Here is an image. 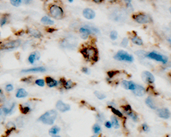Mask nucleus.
I'll return each mask as SVG.
<instances>
[{
	"label": "nucleus",
	"mask_w": 171,
	"mask_h": 137,
	"mask_svg": "<svg viewBox=\"0 0 171 137\" xmlns=\"http://www.w3.org/2000/svg\"><path fill=\"white\" fill-rule=\"evenodd\" d=\"M81 54L86 59L93 62H97L99 59L98 50L95 47H86L83 48L81 51Z\"/></svg>",
	"instance_id": "f257e3e1"
},
{
	"label": "nucleus",
	"mask_w": 171,
	"mask_h": 137,
	"mask_svg": "<svg viewBox=\"0 0 171 137\" xmlns=\"http://www.w3.org/2000/svg\"><path fill=\"white\" fill-rule=\"evenodd\" d=\"M57 117V112L54 110L47 111L40 117L38 121L47 125H53Z\"/></svg>",
	"instance_id": "f03ea898"
},
{
	"label": "nucleus",
	"mask_w": 171,
	"mask_h": 137,
	"mask_svg": "<svg viewBox=\"0 0 171 137\" xmlns=\"http://www.w3.org/2000/svg\"><path fill=\"white\" fill-rule=\"evenodd\" d=\"M50 15L56 19H61L64 16V11L61 7L57 5H52L49 8Z\"/></svg>",
	"instance_id": "7ed1b4c3"
},
{
	"label": "nucleus",
	"mask_w": 171,
	"mask_h": 137,
	"mask_svg": "<svg viewBox=\"0 0 171 137\" xmlns=\"http://www.w3.org/2000/svg\"><path fill=\"white\" fill-rule=\"evenodd\" d=\"M114 59L120 60V61H127V62H133V57L128 54L127 52L125 51L120 50L116 53V54L114 56Z\"/></svg>",
	"instance_id": "20e7f679"
},
{
	"label": "nucleus",
	"mask_w": 171,
	"mask_h": 137,
	"mask_svg": "<svg viewBox=\"0 0 171 137\" xmlns=\"http://www.w3.org/2000/svg\"><path fill=\"white\" fill-rule=\"evenodd\" d=\"M133 19L134 21L140 24H145V23H151L152 21V19L149 15L143 13L133 15Z\"/></svg>",
	"instance_id": "39448f33"
},
{
	"label": "nucleus",
	"mask_w": 171,
	"mask_h": 137,
	"mask_svg": "<svg viewBox=\"0 0 171 137\" xmlns=\"http://www.w3.org/2000/svg\"><path fill=\"white\" fill-rule=\"evenodd\" d=\"M147 57L151 58V59L156 60V61L162 62L164 64H166L167 61H168V57L158 54L155 52H151L149 54H147Z\"/></svg>",
	"instance_id": "423d86ee"
},
{
	"label": "nucleus",
	"mask_w": 171,
	"mask_h": 137,
	"mask_svg": "<svg viewBox=\"0 0 171 137\" xmlns=\"http://www.w3.org/2000/svg\"><path fill=\"white\" fill-rule=\"evenodd\" d=\"M94 30L93 27L87 26V25L81 27L79 29V32L81 33V37L83 39H87L89 35L92 34V32H95V30Z\"/></svg>",
	"instance_id": "0eeeda50"
},
{
	"label": "nucleus",
	"mask_w": 171,
	"mask_h": 137,
	"mask_svg": "<svg viewBox=\"0 0 171 137\" xmlns=\"http://www.w3.org/2000/svg\"><path fill=\"white\" fill-rule=\"evenodd\" d=\"M20 44H21V42L19 40L12 41L3 45L2 46V49L3 50H13V49L18 48V47L20 45Z\"/></svg>",
	"instance_id": "6e6552de"
},
{
	"label": "nucleus",
	"mask_w": 171,
	"mask_h": 137,
	"mask_svg": "<svg viewBox=\"0 0 171 137\" xmlns=\"http://www.w3.org/2000/svg\"><path fill=\"white\" fill-rule=\"evenodd\" d=\"M142 78L143 81L145 82L146 83L152 84L155 82V78L153 75V74L150 73L149 71H144L142 73Z\"/></svg>",
	"instance_id": "1a4fd4ad"
},
{
	"label": "nucleus",
	"mask_w": 171,
	"mask_h": 137,
	"mask_svg": "<svg viewBox=\"0 0 171 137\" xmlns=\"http://www.w3.org/2000/svg\"><path fill=\"white\" fill-rule=\"evenodd\" d=\"M15 103H13V106L10 108H7L3 107L0 108V123H1L2 121L4 120V118L6 115H8L9 113H10L13 110V109L15 108Z\"/></svg>",
	"instance_id": "9d476101"
},
{
	"label": "nucleus",
	"mask_w": 171,
	"mask_h": 137,
	"mask_svg": "<svg viewBox=\"0 0 171 137\" xmlns=\"http://www.w3.org/2000/svg\"><path fill=\"white\" fill-rule=\"evenodd\" d=\"M56 108H57L58 110L60 111L62 113L67 112V111L70 110L71 109V107L69 104H67V103L63 102L62 101H58L57 103H56Z\"/></svg>",
	"instance_id": "9b49d317"
},
{
	"label": "nucleus",
	"mask_w": 171,
	"mask_h": 137,
	"mask_svg": "<svg viewBox=\"0 0 171 137\" xmlns=\"http://www.w3.org/2000/svg\"><path fill=\"white\" fill-rule=\"evenodd\" d=\"M157 114L160 118L168 119L170 116V113L167 108H160L157 110Z\"/></svg>",
	"instance_id": "f8f14e48"
},
{
	"label": "nucleus",
	"mask_w": 171,
	"mask_h": 137,
	"mask_svg": "<svg viewBox=\"0 0 171 137\" xmlns=\"http://www.w3.org/2000/svg\"><path fill=\"white\" fill-rule=\"evenodd\" d=\"M83 16L87 19H93L95 17V13L90 8H85L83 10Z\"/></svg>",
	"instance_id": "ddd939ff"
},
{
	"label": "nucleus",
	"mask_w": 171,
	"mask_h": 137,
	"mask_svg": "<svg viewBox=\"0 0 171 137\" xmlns=\"http://www.w3.org/2000/svg\"><path fill=\"white\" fill-rule=\"evenodd\" d=\"M46 71L45 68L42 67V66H39V67H34L28 68V69H24L22 70V73H38V72H44Z\"/></svg>",
	"instance_id": "4468645a"
},
{
	"label": "nucleus",
	"mask_w": 171,
	"mask_h": 137,
	"mask_svg": "<svg viewBox=\"0 0 171 137\" xmlns=\"http://www.w3.org/2000/svg\"><path fill=\"white\" fill-rule=\"evenodd\" d=\"M132 91H133V93L135 94L136 95L139 96V97H141V96L144 95L146 93V90L144 89L142 86L136 85L135 89H134Z\"/></svg>",
	"instance_id": "2eb2a0df"
},
{
	"label": "nucleus",
	"mask_w": 171,
	"mask_h": 137,
	"mask_svg": "<svg viewBox=\"0 0 171 137\" xmlns=\"http://www.w3.org/2000/svg\"><path fill=\"white\" fill-rule=\"evenodd\" d=\"M121 85L125 89L131 90V91H133V90L135 89V87H136V85L133 82L127 81V80H123V81L122 82Z\"/></svg>",
	"instance_id": "dca6fc26"
},
{
	"label": "nucleus",
	"mask_w": 171,
	"mask_h": 137,
	"mask_svg": "<svg viewBox=\"0 0 171 137\" xmlns=\"http://www.w3.org/2000/svg\"><path fill=\"white\" fill-rule=\"evenodd\" d=\"M45 82L47 85L49 86V87H54L58 85V82L56 80H54L51 77H49V76L45 78Z\"/></svg>",
	"instance_id": "f3484780"
},
{
	"label": "nucleus",
	"mask_w": 171,
	"mask_h": 137,
	"mask_svg": "<svg viewBox=\"0 0 171 137\" xmlns=\"http://www.w3.org/2000/svg\"><path fill=\"white\" fill-rule=\"evenodd\" d=\"M145 103H146V104L148 106L149 108H151V109L155 110V109L157 108L156 105L155 104V102H154V101H153V99L151 98V97H148L147 99H146Z\"/></svg>",
	"instance_id": "a211bd4d"
},
{
	"label": "nucleus",
	"mask_w": 171,
	"mask_h": 137,
	"mask_svg": "<svg viewBox=\"0 0 171 137\" xmlns=\"http://www.w3.org/2000/svg\"><path fill=\"white\" fill-rule=\"evenodd\" d=\"M28 32L31 36H34L35 37V38H40V37L42 36L41 33H40L38 30H34V29H29Z\"/></svg>",
	"instance_id": "6ab92c4d"
},
{
	"label": "nucleus",
	"mask_w": 171,
	"mask_h": 137,
	"mask_svg": "<svg viewBox=\"0 0 171 137\" xmlns=\"http://www.w3.org/2000/svg\"><path fill=\"white\" fill-rule=\"evenodd\" d=\"M26 96H28V93H27L26 90L23 89H19L16 94V97H18V98H23V97H26Z\"/></svg>",
	"instance_id": "aec40b11"
},
{
	"label": "nucleus",
	"mask_w": 171,
	"mask_h": 137,
	"mask_svg": "<svg viewBox=\"0 0 171 137\" xmlns=\"http://www.w3.org/2000/svg\"><path fill=\"white\" fill-rule=\"evenodd\" d=\"M6 128H7L6 134L9 135L12 132V131L15 130V129H16V126H15V125L13 122H9L7 123Z\"/></svg>",
	"instance_id": "412c9836"
},
{
	"label": "nucleus",
	"mask_w": 171,
	"mask_h": 137,
	"mask_svg": "<svg viewBox=\"0 0 171 137\" xmlns=\"http://www.w3.org/2000/svg\"><path fill=\"white\" fill-rule=\"evenodd\" d=\"M75 85H76V84L73 81H71V80H68V81L65 82V83L63 84V86L66 89H72L73 87H75Z\"/></svg>",
	"instance_id": "4be33fe9"
},
{
	"label": "nucleus",
	"mask_w": 171,
	"mask_h": 137,
	"mask_svg": "<svg viewBox=\"0 0 171 137\" xmlns=\"http://www.w3.org/2000/svg\"><path fill=\"white\" fill-rule=\"evenodd\" d=\"M126 114H127L128 116H129L132 119V120L134 121H137L138 119V117L134 113L133 111H132V110H127V111H125Z\"/></svg>",
	"instance_id": "5701e85b"
},
{
	"label": "nucleus",
	"mask_w": 171,
	"mask_h": 137,
	"mask_svg": "<svg viewBox=\"0 0 171 137\" xmlns=\"http://www.w3.org/2000/svg\"><path fill=\"white\" fill-rule=\"evenodd\" d=\"M108 108H109L111 109L112 112L113 113L114 115H116V116H118V117H120V118H122V117H123V114H122V113H120V111H119L117 109H116L115 108L112 106H109Z\"/></svg>",
	"instance_id": "b1692460"
},
{
	"label": "nucleus",
	"mask_w": 171,
	"mask_h": 137,
	"mask_svg": "<svg viewBox=\"0 0 171 137\" xmlns=\"http://www.w3.org/2000/svg\"><path fill=\"white\" fill-rule=\"evenodd\" d=\"M41 22L45 25H54V22L51 20V19H50L48 17H46V16L43 17L41 19Z\"/></svg>",
	"instance_id": "393cba45"
},
{
	"label": "nucleus",
	"mask_w": 171,
	"mask_h": 137,
	"mask_svg": "<svg viewBox=\"0 0 171 137\" xmlns=\"http://www.w3.org/2000/svg\"><path fill=\"white\" fill-rule=\"evenodd\" d=\"M111 119H112V126H113L115 129L119 128H120V124H119V123H118V119H116V117H114V116H112Z\"/></svg>",
	"instance_id": "a878e982"
},
{
	"label": "nucleus",
	"mask_w": 171,
	"mask_h": 137,
	"mask_svg": "<svg viewBox=\"0 0 171 137\" xmlns=\"http://www.w3.org/2000/svg\"><path fill=\"white\" fill-rule=\"evenodd\" d=\"M131 41L134 44L137 45H142L143 44L142 40L141 38H140L139 37H138L137 36L133 37L131 38Z\"/></svg>",
	"instance_id": "bb28decb"
},
{
	"label": "nucleus",
	"mask_w": 171,
	"mask_h": 137,
	"mask_svg": "<svg viewBox=\"0 0 171 137\" xmlns=\"http://www.w3.org/2000/svg\"><path fill=\"white\" fill-rule=\"evenodd\" d=\"M19 108H20L21 112L23 113V114H28V113L30 111V108L29 106H23L20 105L19 106Z\"/></svg>",
	"instance_id": "cd10ccee"
},
{
	"label": "nucleus",
	"mask_w": 171,
	"mask_h": 137,
	"mask_svg": "<svg viewBox=\"0 0 171 137\" xmlns=\"http://www.w3.org/2000/svg\"><path fill=\"white\" fill-rule=\"evenodd\" d=\"M60 131V128H59L57 126H54L52 128H51V130H49V133L52 135H56L58 133H59Z\"/></svg>",
	"instance_id": "c85d7f7f"
},
{
	"label": "nucleus",
	"mask_w": 171,
	"mask_h": 137,
	"mask_svg": "<svg viewBox=\"0 0 171 137\" xmlns=\"http://www.w3.org/2000/svg\"><path fill=\"white\" fill-rule=\"evenodd\" d=\"M93 132L95 134H99L101 132V127L98 124H95L93 126Z\"/></svg>",
	"instance_id": "c756f323"
},
{
	"label": "nucleus",
	"mask_w": 171,
	"mask_h": 137,
	"mask_svg": "<svg viewBox=\"0 0 171 137\" xmlns=\"http://www.w3.org/2000/svg\"><path fill=\"white\" fill-rule=\"evenodd\" d=\"M10 3L13 6L18 7L21 4L22 0H10Z\"/></svg>",
	"instance_id": "7c9ffc66"
},
{
	"label": "nucleus",
	"mask_w": 171,
	"mask_h": 137,
	"mask_svg": "<svg viewBox=\"0 0 171 137\" xmlns=\"http://www.w3.org/2000/svg\"><path fill=\"white\" fill-rule=\"evenodd\" d=\"M95 95L99 99H104L106 97V96L105 95L104 93H101V92H99V91H95Z\"/></svg>",
	"instance_id": "2f4dec72"
},
{
	"label": "nucleus",
	"mask_w": 171,
	"mask_h": 137,
	"mask_svg": "<svg viewBox=\"0 0 171 137\" xmlns=\"http://www.w3.org/2000/svg\"><path fill=\"white\" fill-rule=\"evenodd\" d=\"M35 60H36V56H35L34 53H32V54H31L30 55V56H29L28 58V61L30 62L31 64H34Z\"/></svg>",
	"instance_id": "473e14b6"
},
{
	"label": "nucleus",
	"mask_w": 171,
	"mask_h": 137,
	"mask_svg": "<svg viewBox=\"0 0 171 137\" xmlns=\"http://www.w3.org/2000/svg\"><path fill=\"white\" fill-rule=\"evenodd\" d=\"M110 38L112 39V40H116V38H118V33L115 30H113L111 32H110Z\"/></svg>",
	"instance_id": "72a5a7b5"
},
{
	"label": "nucleus",
	"mask_w": 171,
	"mask_h": 137,
	"mask_svg": "<svg viewBox=\"0 0 171 137\" xmlns=\"http://www.w3.org/2000/svg\"><path fill=\"white\" fill-rule=\"evenodd\" d=\"M35 83H36V85L39 86V87H44V85H45V82L42 79L36 80V81H35Z\"/></svg>",
	"instance_id": "f704fd0d"
},
{
	"label": "nucleus",
	"mask_w": 171,
	"mask_h": 137,
	"mask_svg": "<svg viewBox=\"0 0 171 137\" xmlns=\"http://www.w3.org/2000/svg\"><path fill=\"white\" fill-rule=\"evenodd\" d=\"M128 43H129L128 38H124L123 39V41H122V42H121V43H120V45H121V46L123 47V48H126V47L127 46Z\"/></svg>",
	"instance_id": "c9c22d12"
},
{
	"label": "nucleus",
	"mask_w": 171,
	"mask_h": 137,
	"mask_svg": "<svg viewBox=\"0 0 171 137\" xmlns=\"http://www.w3.org/2000/svg\"><path fill=\"white\" fill-rule=\"evenodd\" d=\"M7 20H8V19L6 18V17H2L1 20H0V25H1V26H3V25H4L6 23Z\"/></svg>",
	"instance_id": "e433bc0d"
},
{
	"label": "nucleus",
	"mask_w": 171,
	"mask_h": 137,
	"mask_svg": "<svg viewBox=\"0 0 171 137\" xmlns=\"http://www.w3.org/2000/svg\"><path fill=\"white\" fill-rule=\"evenodd\" d=\"M117 72H118V71H109L108 73V74L109 77H110V78H112V77H114V76L116 75V73H117Z\"/></svg>",
	"instance_id": "4c0bfd02"
},
{
	"label": "nucleus",
	"mask_w": 171,
	"mask_h": 137,
	"mask_svg": "<svg viewBox=\"0 0 171 137\" xmlns=\"http://www.w3.org/2000/svg\"><path fill=\"white\" fill-rule=\"evenodd\" d=\"M13 86L12 85H8L6 87V90L7 91H12L13 90Z\"/></svg>",
	"instance_id": "58836bf2"
},
{
	"label": "nucleus",
	"mask_w": 171,
	"mask_h": 137,
	"mask_svg": "<svg viewBox=\"0 0 171 137\" xmlns=\"http://www.w3.org/2000/svg\"><path fill=\"white\" fill-rule=\"evenodd\" d=\"M105 126H106L107 128L110 129L112 127V124L111 122H110V121H106V122L105 123Z\"/></svg>",
	"instance_id": "ea45409f"
},
{
	"label": "nucleus",
	"mask_w": 171,
	"mask_h": 137,
	"mask_svg": "<svg viewBox=\"0 0 171 137\" xmlns=\"http://www.w3.org/2000/svg\"><path fill=\"white\" fill-rule=\"evenodd\" d=\"M81 71L83 72V73H86V74H89L90 73V70L88 69V68H83L82 69H81Z\"/></svg>",
	"instance_id": "a19ab883"
},
{
	"label": "nucleus",
	"mask_w": 171,
	"mask_h": 137,
	"mask_svg": "<svg viewBox=\"0 0 171 137\" xmlns=\"http://www.w3.org/2000/svg\"><path fill=\"white\" fill-rule=\"evenodd\" d=\"M142 129L144 131H145V132L149 131V127L147 124H146V123H144V124L142 125Z\"/></svg>",
	"instance_id": "79ce46f5"
},
{
	"label": "nucleus",
	"mask_w": 171,
	"mask_h": 137,
	"mask_svg": "<svg viewBox=\"0 0 171 137\" xmlns=\"http://www.w3.org/2000/svg\"><path fill=\"white\" fill-rule=\"evenodd\" d=\"M34 54H35V56H36V60H38L40 59V53L38 52H34Z\"/></svg>",
	"instance_id": "37998d69"
},
{
	"label": "nucleus",
	"mask_w": 171,
	"mask_h": 137,
	"mask_svg": "<svg viewBox=\"0 0 171 137\" xmlns=\"http://www.w3.org/2000/svg\"><path fill=\"white\" fill-rule=\"evenodd\" d=\"M46 30H47V32H53L56 30L55 29H53V28H47Z\"/></svg>",
	"instance_id": "c03bdc74"
},
{
	"label": "nucleus",
	"mask_w": 171,
	"mask_h": 137,
	"mask_svg": "<svg viewBox=\"0 0 171 137\" xmlns=\"http://www.w3.org/2000/svg\"><path fill=\"white\" fill-rule=\"evenodd\" d=\"M93 1H95V3H101L103 1H104V0H92Z\"/></svg>",
	"instance_id": "a18cd8bd"
},
{
	"label": "nucleus",
	"mask_w": 171,
	"mask_h": 137,
	"mask_svg": "<svg viewBox=\"0 0 171 137\" xmlns=\"http://www.w3.org/2000/svg\"><path fill=\"white\" fill-rule=\"evenodd\" d=\"M23 1H24V2L26 3H29L31 1H32V0H23Z\"/></svg>",
	"instance_id": "49530a36"
},
{
	"label": "nucleus",
	"mask_w": 171,
	"mask_h": 137,
	"mask_svg": "<svg viewBox=\"0 0 171 137\" xmlns=\"http://www.w3.org/2000/svg\"><path fill=\"white\" fill-rule=\"evenodd\" d=\"M68 1H69L70 3H72L73 1V0H68Z\"/></svg>",
	"instance_id": "de8ad7c7"
},
{
	"label": "nucleus",
	"mask_w": 171,
	"mask_h": 137,
	"mask_svg": "<svg viewBox=\"0 0 171 137\" xmlns=\"http://www.w3.org/2000/svg\"><path fill=\"white\" fill-rule=\"evenodd\" d=\"M169 10H170V13H171V8H170V9H169Z\"/></svg>",
	"instance_id": "09e8293b"
},
{
	"label": "nucleus",
	"mask_w": 171,
	"mask_h": 137,
	"mask_svg": "<svg viewBox=\"0 0 171 137\" xmlns=\"http://www.w3.org/2000/svg\"><path fill=\"white\" fill-rule=\"evenodd\" d=\"M0 93H1V90L0 89Z\"/></svg>",
	"instance_id": "8fccbe9b"
},
{
	"label": "nucleus",
	"mask_w": 171,
	"mask_h": 137,
	"mask_svg": "<svg viewBox=\"0 0 171 137\" xmlns=\"http://www.w3.org/2000/svg\"><path fill=\"white\" fill-rule=\"evenodd\" d=\"M109 1H114V0H109Z\"/></svg>",
	"instance_id": "3c124183"
},
{
	"label": "nucleus",
	"mask_w": 171,
	"mask_h": 137,
	"mask_svg": "<svg viewBox=\"0 0 171 137\" xmlns=\"http://www.w3.org/2000/svg\"><path fill=\"white\" fill-rule=\"evenodd\" d=\"M170 77H171V73H170Z\"/></svg>",
	"instance_id": "603ef678"
},
{
	"label": "nucleus",
	"mask_w": 171,
	"mask_h": 137,
	"mask_svg": "<svg viewBox=\"0 0 171 137\" xmlns=\"http://www.w3.org/2000/svg\"><path fill=\"white\" fill-rule=\"evenodd\" d=\"M0 44H1V42H0Z\"/></svg>",
	"instance_id": "864d4df0"
}]
</instances>
